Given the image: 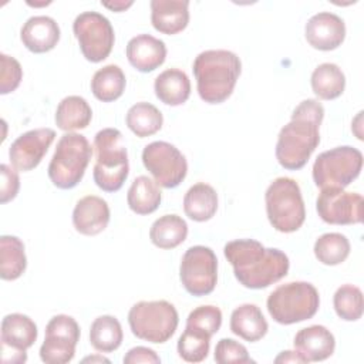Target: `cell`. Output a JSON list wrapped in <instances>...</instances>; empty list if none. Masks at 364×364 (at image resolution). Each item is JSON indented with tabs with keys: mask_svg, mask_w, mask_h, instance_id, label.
<instances>
[{
	"mask_svg": "<svg viewBox=\"0 0 364 364\" xmlns=\"http://www.w3.org/2000/svg\"><path fill=\"white\" fill-rule=\"evenodd\" d=\"M125 74L115 65L108 64L95 71L91 80V91L94 97L102 102H112L118 100L125 90Z\"/></svg>",
	"mask_w": 364,
	"mask_h": 364,
	"instance_id": "cell-30",
	"label": "cell"
},
{
	"mask_svg": "<svg viewBox=\"0 0 364 364\" xmlns=\"http://www.w3.org/2000/svg\"><path fill=\"white\" fill-rule=\"evenodd\" d=\"M88 361H91V363H95V361H98V363H109V360L108 358H105V357H102V355H91V357H85L84 360H82V363H88Z\"/></svg>",
	"mask_w": 364,
	"mask_h": 364,
	"instance_id": "cell-44",
	"label": "cell"
},
{
	"mask_svg": "<svg viewBox=\"0 0 364 364\" xmlns=\"http://www.w3.org/2000/svg\"><path fill=\"white\" fill-rule=\"evenodd\" d=\"M127 58L138 71L151 73L164 64L166 46L151 34H138L127 44Z\"/></svg>",
	"mask_w": 364,
	"mask_h": 364,
	"instance_id": "cell-19",
	"label": "cell"
},
{
	"mask_svg": "<svg viewBox=\"0 0 364 364\" xmlns=\"http://www.w3.org/2000/svg\"><path fill=\"white\" fill-rule=\"evenodd\" d=\"M122 361L125 364H138V363L159 364L161 358H159V355L152 348L138 346V347H134V348L128 350V353L124 355Z\"/></svg>",
	"mask_w": 364,
	"mask_h": 364,
	"instance_id": "cell-41",
	"label": "cell"
},
{
	"mask_svg": "<svg viewBox=\"0 0 364 364\" xmlns=\"http://www.w3.org/2000/svg\"><path fill=\"white\" fill-rule=\"evenodd\" d=\"M183 210L186 216L195 222H206L212 219L218 210V193L205 183H195L183 196Z\"/></svg>",
	"mask_w": 364,
	"mask_h": 364,
	"instance_id": "cell-25",
	"label": "cell"
},
{
	"mask_svg": "<svg viewBox=\"0 0 364 364\" xmlns=\"http://www.w3.org/2000/svg\"><path fill=\"white\" fill-rule=\"evenodd\" d=\"M267 311L279 324H294L311 318L320 306L317 289L307 282H289L267 297Z\"/></svg>",
	"mask_w": 364,
	"mask_h": 364,
	"instance_id": "cell-5",
	"label": "cell"
},
{
	"mask_svg": "<svg viewBox=\"0 0 364 364\" xmlns=\"http://www.w3.org/2000/svg\"><path fill=\"white\" fill-rule=\"evenodd\" d=\"M307 43L321 51H331L346 38V24L341 17L330 11H321L309 18L304 28Z\"/></svg>",
	"mask_w": 364,
	"mask_h": 364,
	"instance_id": "cell-17",
	"label": "cell"
},
{
	"mask_svg": "<svg viewBox=\"0 0 364 364\" xmlns=\"http://www.w3.org/2000/svg\"><path fill=\"white\" fill-rule=\"evenodd\" d=\"M128 128L139 138L156 134L164 124L162 112L149 102H136L127 112Z\"/></svg>",
	"mask_w": 364,
	"mask_h": 364,
	"instance_id": "cell-33",
	"label": "cell"
},
{
	"mask_svg": "<svg viewBox=\"0 0 364 364\" xmlns=\"http://www.w3.org/2000/svg\"><path fill=\"white\" fill-rule=\"evenodd\" d=\"M311 88L320 100H336L346 88L344 73L337 64L323 63L311 73Z\"/></svg>",
	"mask_w": 364,
	"mask_h": 364,
	"instance_id": "cell-29",
	"label": "cell"
},
{
	"mask_svg": "<svg viewBox=\"0 0 364 364\" xmlns=\"http://www.w3.org/2000/svg\"><path fill=\"white\" fill-rule=\"evenodd\" d=\"M80 340L78 323L67 314L54 316L46 326L40 358L46 364H65L74 358Z\"/></svg>",
	"mask_w": 364,
	"mask_h": 364,
	"instance_id": "cell-13",
	"label": "cell"
},
{
	"mask_svg": "<svg viewBox=\"0 0 364 364\" xmlns=\"http://www.w3.org/2000/svg\"><path fill=\"white\" fill-rule=\"evenodd\" d=\"M128 323L135 337L161 344L175 334L179 317L175 306L166 300L138 301L129 309Z\"/></svg>",
	"mask_w": 364,
	"mask_h": 364,
	"instance_id": "cell-8",
	"label": "cell"
},
{
	"mask_svg": "<svg viewBox=\"0 0 364 364\" xmlns=\"http://www.w3.org/2000/svg\"><path fill=\"white\" fill-rule=\"evenodd\" d=\"M73 31L78 40L82 55L91 63L105 60L115 41L109 20L97 11H84L73 23Z\"/></svg>",
	"mask_w": 364,
	"mask_h": 364,
	"instance_id": "cell-10",
	"label": "cell"
},
{
	"mask_svg": "<svg viewBox=\"0 0 364 364\" xmlns=\"http://www.w3.org/2000/svg\"><path fill=\"white\" fill-rule=\"evenodd\" d=\"M324 118V108L317 100H304L293 111L277 136L276 159L290 171L301 169L320 144L318 128Z\"/></svg>",
	"mask_w": 364,
	"mask_h": 364,
	"instance_id": "cell-2",
	"label": "cell"
},
{
	"mask_svg": "<svg viewBox=\"0 0 364 364\" xmlns=\"http://www.w3.org/2000/svg\"><path fill=\"white\" fill-rule=\"evenodd\" d=\"M274 363H309L297 350L296 351H282L276 358Z\"/></svg>",
	"mask_w": 364,
	"mask_h": 364,
	"instance_id": "cell-42",
	"label": "cell"
},
{
	"mask_svg": "<svg viewBox=\"0 0 364 364\" xmlns=\"http://www.w3.org/2000/svg\"><path fill=\"white\" fill-rule=\"evenodd\" d=\"M363 208V196L344 189H323L316 202L318 216L330 225L361 223Z\"/></svg>",
	"mask_w": 364,
	"mask_h": 364,
	"instance_id": "cell-15",
	"label": "cell"
},
{
	"mask_svg": "<svg viewBox=\"0 0 364 364\" xmlns=\"http://www.w3.org/2000/svg\"><path fill=\"white\" fill-rule=\"evenodd\" d=\"M124 338L121 323L114 316L97 317L90 328V343L101 353H111L117 350Z\"/></svg>",
	"mask_w": 364,
	"mask_h": 364,
	"instance_id": "cell-32",
	"label": "cell"
},
{
	"mask_svg": "<svg viewBox=\"0 0 364 364\" xmlns=\"http://www.w3.org/2000/svg\"><path fill=\"white\" fill-rule=\"evenodd\" d=\"M210 337L212 336L199 328L186 326L185 331L178 340L179 357L188 363L203 361L209 353Z\"/></svg>",
	"mask_w": 364,
	"mask_h": 364,
	"instance_id": "cell-35",
	"label": "cell"
},
{
	"mask_svg": "<svg viewBox=\"0 0 364 364\" xmlns=\"http://www.w3.org/2000/svg\"><path fill=\"white\" fill-rule=\"evenodd\" d=\"M240 70V58L229 50L202 51L192 65L199 97L208 104L226 101L235 90Z\"/></svg>",
	"mask_w": 364,
	"mask_h": 364,
	"instance_id": "cell-3",
	"label": "cell"
},
{
	"mask_svg": "<svg viewBox=\"0 0 364 364\" xmlns=\"http://www.w3.org/2000/svg\"><path fill=\"white\" fill-rule=\"evenodd\" d=\"M154 90L159 101L171 107H178L189 98L191 81L185 71L179 68H169L155 78Z\"/></svg>",
	"mask_w": 364,
	"mask_h": 364,
	"instance_id": "cell-24",
	"label": "cell"
},
{
	"mask_svg": "<svg viewBox=\"0 0 364 364\" xmlns=\"http://www.w3.org/2000/svg\"><path fill=\"white\" fill-rule=\"evenodd\" d=\"M225 257L233 267L237 282L247 289H264L282 280L290 267L289 257L276 247H264L255 239L228 242Z\"/></svg>",
	"mask_w": 364,
	"mask_h": 364,
	"instance_id": "cell-1",
	"label": "cell"
},
{
	"mask_svg": "<svg viewBox=\"0 0 364 364\" xmlns=\"http://www.w3.org/2000/svg\"><path fill=\"white\" fill-rule=\"evenodd\" d=\"M1 183H0V202L7 203L13 200L20 189V178L16 169L10 168L6 164L0 165Z\"/></svg>",
	"mask_w": 364,
	"mask_h": 364,
	"instance_id": "cell-40",
	"label": "cell"
},
{
	"mask_svg": "<svg viewBox=\"0 0 364 364\" xmlns=\"http://www.w3.org/2000/svg\"><path fill=\"white\" fill-rule=\"evenodd\" d=\"M215 361L218 364H247L253 363L243 344L233 338H222L215 348Z\"/></svg>",
	"mask_w": 364,
	"mask_h": 364,
	"instance_id": "cell-38",
	"label": "cell"
},
{
	"mask_svg": "<svg viewBox=\"0 0 364 364\" xmlns=\"http://www.w3.org/2000/svg\"><path fill=\"white\" fill-rule=\"evenodd\" d=\"M95 165L94 182L105 192H117L122 188L129 173L128 154L124 138L117 128H104L94 138Z\"/></svg>",
	"mask_w": 364,
	"mask_h": 364,
	"instance_id": "cell-4",
	"label": "cell"
},
{
	"mask_svg": "<svg viewBox=\"0 0 364 364\" xmlns=\"http://www.w3.org/2000/svg\"><path fill=\"white\" fill-rule=\"evenodd\" d=\"M314 255L326 266L340 264L350 255V242L341 233H324L314 243Z\"/></svg>",
	"mask_w": 364,
	"mask_h": 364,
	"instance_id": "cell-34",
	"label": "cell"
},
{
	"mask_svg": "<svg viewBox=\"0 0 364 364\" xmlns=\"http://www.w3.org/2000/svg\"><path fill=\"white\" fill-rule=\"evenodd\" d=\"M92 148L88 139L75 132L64 134L57 142V148L48 165V178L60 189L77 186L90 164Z\"/></svg>",
	"mask_w": 364,
	"mask_h": 364,
	"instance_id": "cell-6",
	"label": "cell"
},
{
	"mask_svg": "<svg viewBox=\"0 0 364 364\" xmlns=\"http://www.w3.org/2000/svg\"><path fill=\"white\" fill-rule=\"evenodd\" d=\"M186 326L199 328L209 336H213L222 326V311L216 306H199L189 313Z\"/></svg>",
	"mask_w": 364,
	"mask_h": 364,
	"instance_id": "cell-37",
	"label": "cell"
},
{
	"mask_svg": "<svg viewBox=\"0 0 364 364\" xmlns=\"http://www.w3.org/2000/svg\"><path fill=\"white\" fill-rule=\"evenodd\" d=\"M293 344L307 361H323L328 358L336 348L333 333L320 324L301 328L294 336Z\"/></svg>",
	"mask_w": 364,
	"mask_h": 364,
	"instance_id": "cell-22",
	"label": "cell"
},
{
	"mask_svg": "<svg viewBox=\"0 0 364 364\" xmlns=\"http://www.w3.org/2000/svg\"><path fill=\"white\" fill-rule=\"evenodd\" d=\"M0 94L6 95L9 92H13L21 82L23 78V70L20 63L7 54H0Z\"/></svg>",
	"mask_w": 364,
	"mask_h": 364,
	"instance_id": "cell-39",
	"label": "cell"
},
{
	"mask_svg": "<svg viewBox=\"0 0 364 364\" xmlns=\"http://www.w3.org/2000/svg\"><path fill=\"white\" fill-rule=\"evenodd\" d=\"M161 199L162 193L158 183L145 175L134 179L127 195L128 206L136 215H149L155 212Z\"/></svg>",
	"mask_w": 364,
	"mask_h": 364,
	"instance_id": "cell-27",
	"label": "cell"
},
{
	"mask_svg": "<svg viewBox=\"0 0 364 364\" xmlns=\"http://www.w3.org/2000/svg\"><path fill=\"white\" fill-rule=\"evenodd\" d=\"M142 164L155 182L166 189L176 188L188 172V162L183 154L165 141L148 144L142 151Z\"/></svg>",
	"mask_w": 364,
	"mask_h": 364,
	"instance_id": "cell-12",
	"label": "cell"
},
{
	"mask_svg": "<svg viewBox=\"0 0 364 364\" xmlns=\"http://www.w3.org/2000/svg\"><path fill=\"white\" fill-rule=\"evenodd\" d=\"M269 324L256 304H242L232 311L230 331L240 338L253 343L266 336Z\"/></svg>",
	"mask_w": 364,
	"mask_h": 364,
	"instance_id": "cell-23",
	"label": "cell"
},
{
	"mask_svg": "<svg viewBox=\"0 0 364 364\" xmlns=\"http://www.w3.org/2000/svg\"><path fill=\"white\" fill-rule=\"evenodd\" d=\"M151 23L162 34H176L189 23L188 0H152Z\"/></svg>",
	"mask_w": 364,
	"mask_h": 364,
	"instance_id": "cell-21",
	"label": "cell"
},
{
	"mask_svg": "<svg viewBox=\"0 0 364 364\" xmlns=\"http://www.w3.org/2000/svg\"><path fill=\"white\" fill-rule=\"evenodd\" d=\"M179 277L185 290L196 297L215 290L218 282V259L210 247L192 246L181 260Z\"/></svg>",
	"mask_w": 364,
	"mask_h": 364,
	"instance_id": "cell-11",
	"label": "cell"
},
{
	"mask_svg": "<svg viewBox=\"0 0 364 364\" xmlns=\"http://www.w3.org/2000/svg\"><path fill=\"white\" fill-rule=\"evenodd\" d=\"M363 154L350 145L321 152L313 164V181L317 188L344 189L361 172Z\"/></svg>",
	"mask_w": 364,
	"mask_h": 364,
	"instance_id": "cell-9",
	"label": "cell"
},
{
	"mask_svg": "<svg viewBox=\"0 0 364 364\" xmlns=\"http://www.w3.org/2000/svg\"><path fill=\"white\" fill-rule=\"evenodd\" d=\"M109 222L108 203L95 195L81 198L73 210V225L75 230L85 236L101 233Z\"/></svg>",
	"mask_w": 364,
	"mask_h": 364,
	"instance_id": "cell-18",
	"label": "cell"
},
{
	"mask_svg": "<svg viewBox=\"0 0 364 364\" xmlns=\"http://www.w3.org/2000/svg\"><path fill=\"white\" fill-rule=\"evenodd\" d=\"M266 213L270 225L282 233H291L301 228L306 208L299 183L287 176L274 179L264 193Z\"/></svg>",
	"mask_w": 364,
	"mask_h": 364,
	"instance_id": "cell-7",
	"label": "cell"
},
{
	"mask_svg": "<svg viewBox=\"0 0 364 364\" xmlns=\"http://www.w3.org/2000/svg\"><path fill=\"white\" fill-rule=\"evenodd\" d=\"M37 326L26 314L11 313L1 321V361L7 364L26 363L27 353L37 340Z\"/></svg>",
	"mask_w": 364,
	"mask_h": 364,
	"instance_id": "cell-14",
	"label": "cell"
},
{
	"mask_svg": "<svg viewBox=\"0 0 364 364\" xmlns=\"http://www.w3.org/2000/svg\"><path fill=\"white\" fill-rule=\"evenodd\" d=\"M27 266L24 245L17 236L0 237V276L3 280L18 279Z\"/></svg>",
	"mask_w": 364,
	"mask_h": 364,
	"instance_id": "cell-31",
	"label": "cell"
},
{
	"mask_svg": "<svg viewBox=\"0 0 364 364\" xmlns=\"http://www.w3.org/2000/svg\"><path fill=\"white\" fill-rule=\"evenodd\" d=\"M101 4H102L104 7L112 10V11L119 13V11H125L128 7H131V6L134 4V1H132V0H129V1L117 0V1H101Z\"/></svg>",
	"mask_w": 364,
	"mask_h": 364,
	"instance_id": "cell-43",
	"label": "cell"
},
{
	"mask_svg": "<svg viewBox=\"0 0 364 364\" xmlns=\"http://www.w3.org/2000/svg\"><path fill=\"white\" fill-rule=\"evenodd\" d=\"M333 306L341 320L355 321L361 318L364 310L363 291L354 284H343L334 293Z\"/></svg>",
	"mask_w": 364,
	"mask_h": 364,
	"instance_id": "cell-36",
	"label": "cell"
},
{
	"mask_svg": "<svg viewBox=\"0 0 364 364\" xmlns=\"http://www.w3.org/2000/svg\"><path fill=\"white\" fill-rule=\"evenodd\" d=\"M91 118L92 109L87 100L80 95H68L63 98L55 111V124L65 132L87 128Z\"/></svg>",
	"mask_w": 364,
	"mask_h": 364,
	"instance_id": "cell-26",
	"label": "cell"
},
{
	"mask_svg": "<svg viewBox=\"0 0 364 364\" xmlns=\"http://www.w3.org/2000/svg\"><path fill=\"white\" fill-rule=\"evenodd\" d=\"M188 236V225L178 215H164L158 218L151 229V242L159 249H173L185 242Z\"/></svg>",
	"mask_w": 364,
	"mask_h": 364,
	"instance_id": "cell-28",
	"label": "cell"
},
{
	"mask_svg": "<svg viewBox=\"0 0 364 364\" xmlns=\"http://www.w3.org/2000/svg\"><path fill=\"white\" fill-rule=\"evenodd\" d=\"M55 138V131L51 128H37L21 134L14 139L9 149L11 165L18 171L34 169Z\"/></svg>",
	"mask_w": 364,
	"mask_h": 364,
	"instance_id": "cell-16",
	"label": "cell"
},
{
	"mask_svg": "<svg viewBox=\"0 0 364 364\" xmlns=\"http://www.w3.org/2000/svg\"><path fill=\"white\" fill-rule=\"evenodd\" d=\"M20 38L28 51L36 54L47 53L57 46L60 27L48 16H33L21 27Z\"/></svg>",
	"mask_w": 364,
	"mask_h": 364,
	"instance_id": "cell-20",
	"label": "cell"
}]
</instances>
